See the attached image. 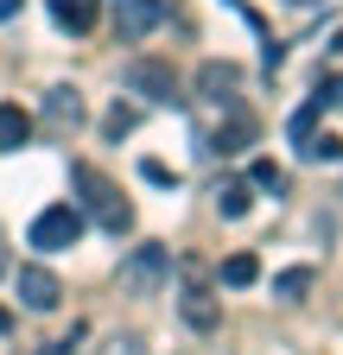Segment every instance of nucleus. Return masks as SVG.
I'll use <instances>...</instances> for the list:
<instances>
[{
	"label": "nucleus",
	"mask_w": 343,
	"mask_h": 355,
	"mask_svg": "<svg viewBox=\"0 0 343 355\" xmlns=\"http://www.w3.org/2000/svg\"><path fill=\"white\" fill-rule=\"evenodd\" d=\"M165 279H172V248L165 241H140V248H127L121 273H115V292L121 298H159Z\"/></svg>",
	"instance_id": "nucleus-2"
},
{
	"label": "nucleus",
	"mask_w": 343,
	"mask_h": 355,
	"mask_svg": "<svg viewBox=\"0 0 343 355\" xmlns=\"http://www.w3.org/2000/svg\"><path fill=\"white\" fill-rule=\"evenodd\" d=\"M318 89H324V102H331V108H343V70H337V76H324Z\"/></svg>",
	"instance_id": "nucleus-22"
},
{
	"label": "nucleus",
	"mask_w": 343,
	"mask_h": 355,
	"mask_svg": "<svg viewBox=\"0 0 343 355\" xmlns=\"http://www.w3.org/2000/svg\"><path fill=\"white\" fill-rule=\"evenodd\" d=\"M165 13H172V0H115V38L121 44H140Z\"/></svg>",
	"instance_id": "nucleus-6"
},
{
	"label": "nucleus",
	"mask_w": 343,
	"mask_h": 355,
	"mask_svg": "<svg viewBox=\"0 0 343 355\" xmlns=\"http://www.w3.org/2000/svg\"><path fill=\"white\" fill-rule=\"evenodd\" d=\"M134 127H140V108H134V102H115V108H108V121H102L108 140H127Z\"/></svg>",
	"instance_id": "nucleus-19"
},
{
	"label": "nucleus",
	"mask_w": 343,
	"mask_h": 355,
	"mask_svg": "<svg viewBox=\"0 0 343 355\" xmlns=\"http://www.w3.org/2000/svg\"><path fill=\"white\" fill-rule=\"evenodd\" d=\"M140 178H147V184H178V171L159 165V159H147V165H140Z\"/></svg>",
	"instance_id": "nucleus-21"
},
{
	"label": "nucleus",
	"mask_w": 343,
	"mask_h": 355,
	"mask_svg": "<svg viewBox=\"0 0 343 355\" xmlns=\"http://www.w3.org/2000/svg\"><path fill=\"white\" fill-rule=\"evenodd\" d=\"M13 273V260H7V235H0V279H7Z\"/></svg>",
	"instance_id": "nucleus-24"
},
{
	"label": "nucleus",
	"mask_w": 343,
	"mask_h": 355,
	"mask_svg": "<svg viewBox=\"0 0 343 355\" xmlns=\"http://www.w3.org/2000/svg\"><path fill=\"white\" fill-rule=\"evenodd\" d=\"M19 13V0H0V19H13Z\"/></svg>",
	"instance_id": "nucleus-26"
},
{
	"label": "nucleus",
	"mask_w": 343,
	"mask_h": 355,
	"mask_svg": "<svg viewBox=\"0 0 343 355\" xmlns=\"http://www.w3.org/2000/svg\"><path fill=\"white\" fill-rule=\"evenodd\" d=\"M178 318H185V324H191L197 336H210V330L223 324V304L210 298L203 286H185V292H178Z\"/></svg>",
	"instance_id": "nucleus-10"
},
{
	"label": "nucleus",
	"mask_w": 343,
	"mask_h": 355,
	"mask_svg": "<svg viewBox=\"0 0 343 355\" xmlns=\"http://www.w3.org/2000/svg\"><path fill=\"white\" fill-rule=\"evenodd\" d=\"M121 83H127V96H147V102H159V108H178L185 96H178V76H172V64L165 58H134L121 70Z\"/></svg>",
	"instance_id": "nucleus-3"
},
{
	"label": "nucleus",
	"mask_w": 343,
	"mask_h": 355,
	"mask_svg": "<svg viewBox=\"0 0 343 355\" xmlns=\"http://www.w3.org/2000/svg\"><path fill=\"white\" fill-rule=\"evenodd\" d=\"M286 7H318V0H286Z\"/></svg>",
	"instance_id": "nucleus-27"
},
{
	"label": "nucleus",
	"mask_w": 343,
	"mask_h": 355,
	"mask_svg": "<svg viewBox=\"0 0 343 355\" xmlns=\"http://www.w3.org/2000/svg\"><path fill=\"white\" fill-rule=\"evenodd\" d=\"M96 355H153V349H147V336H108Z\"/></svg>",
	"instance_id": "nucleus-20"
},
{
	"label": "nucleus",
	"mask_w": 343,
	"mask_h": 355,
	"mask_svg": "<svg viewBox=\"0 0 343 355\" xmlns=\"http://www.w3.org/2000/svg\"><path fill=\"white\" fill-rule=\"evenodd\" d=\"M19 298H26V311H58L64 286H58L51 266H19Z\"/></svg>",
	"instance_id": "nucleus-8"
},
{
	"label": "nucleus",
	"mask_w": 343,
	"mask_h": 355,
	"mask_svg": "<svg viewBox=\"0 0 343 355\" xmlns=\"http://www.w3.org/2000/svg\"><path fill=\"white\" fill-rule=\"evenodd\" d=\"M45 127L51 133H76L83 127V89H70V83L51 89V96H45Z\"/></svg>",
	"instance_id": "nucleus-9"
},
{
	"label": "nucleus",
	"mask_w": 343,
	"mask_h": 355,
	"mask_svg": "<svg viewBox=\"0 0 343 355\" xmlns=\"http://www.w3.org/2000/svg\"><path fill=\"white\" fill-rule=\"evenodd\" d=\"M32 140V114L19 102H0V153H19Z\"/></svg>",
	"instance_id": "nucleus-12"
},
{
	"label": "nucleus",
	"mask_w": 343,
	"mask_h": 355,
	"mask_svg": "<svg viewBox=\"0 0 343 355\" xmlns=\"http://www.w3.org/2000/svg\"><path fill=\"white\" fill-rule=\"evenodd\" d=\"M83 216L76 203H51V209H38L32 216V248H45V254H64V248H76L83 241Z\"/></svg>",
	"instance_id": "nucleus-5"
},
{
	"label": "nucleus",
	"mask_w": 343,
	"mask_h": 355,
	"mask_svg": "<svg viewBox=\"0 0 343 355\" xmlns=\"http://www.w3.org/2000/svg\"><path fill=\"white\" fill-rule=\"evenodd\" d=\"M248 184H254V191H274V197H286V165H274V159H254V165H248Z\"/></svg>",
	"instance_id": "nucleus-15"
},
{
	"label": "nucleus",
	"mask_w": 343,
	"mask_h": 355,
	"mask_svg": "<svg viewBox=\"0 0 343 355\" xmlns=\"http://www.w3.org/2000/svg\"><path fill=\"white\" fill-rule=\"evenodd\" d=\"M248 209H254V184H248V178H223V184H217V216L242 222Z\"/></svg>",
	"instance_id": "nucleus-13"
},
{
	"label": "nucleus",
	"mask_w": 343,
	"mask_h": 355,
	"mask_svg": "<svg viewBox=\"0 0 343 355\" xmlns=\"http://www.w3.org/2000/svg\"><path fill=\"white\" fill-rule=\"evenodd\" d=\"M70 184L83 191V203H76V209L90 216V222H96L102 235H115V241H121L127 229H134V203L121 197V184H115V178H108L102 165H90V159H76V165H70Z\"/></svg>",
	"instance_id": "nucleus-1"
},
{
	"label": "nucleus",
	"mask_w": 343,
	"mask_h": 355,
	"mask_svg": "<svg viewBox=\"0 0 343 355\" xmlns=\"http://www.w3.org/2000/svg\"><path fill=\"white\" fill-rule=\"evenodd\" d=\"M324 108H331V102H324V89H318V96H312L306 108H299V114H292V127H286V133H292V140H299V146H306V140H312V127H318V114H324Z\"/></svg>",
	"instance_id": "nucleus-17"
},
{
	"label": "nucleus",
	"mask_w": 343,
	"mask_h": 355,
	"mask_svg": "<svg viewBox=\"0 0 343 355\" xmlns=\"http://www.w3.org/2000/svg\"><path fill=\"white\" fill-rule=\"evenodd\" d=\"M254 279H261V260L254 254H229L223 260V286H254Z\"/></svg>",
	"instance_id": "nucleus-18"
},
{
	"label": "nucleus",
	"mask_w": 343,
	"mask_h": 355,
	"mask_svg": "<svg viewBox=\"0 0 343 355\" xmlns=\"http://www.w3.org/2000/svg\"><path fill=\"white\" fill-rule=\"evenodd\" d=\"M242 83H248L242 64H229V58H203V64H197V102L217 108V114H223V108H242Z\"/></svg>",
	"instance_id": "nucleus-4"
},
{
	"label": "nucleus",
	"mask_w": 343,
	"mask_h": 355,
	"mask_svg": "<svg viewBox=\"0 0 343 355\" xmlns=\"http://www.w3.org/2000/svg\"><path fill=\"white\" fill-rule=\"evenodd\" d=\"M248 140H254V114L248 108H223V121L203 133V153L210 159H229V153H248Z\"/></svg>",
	"instance_id": "nucleus-7"
},
{
	"label": "nucleus",
	"mask_w": 343,
	"mask_h": 355,
	"mask_svg": "<svg viewBox=\"0 0 343 355\" xmlns=\"http://www.w3.org/2000/svg\"><path fill=\"white\" fill-rule=\"evenodd\" d=\"M312 286H318V273H312V266H286V273L274 279V298H280V304H299Z\"/></svg>",
	"instance_id": "nucleus-14"
},
{
	"label": "nucleus",
	"mask_w": 343,
	"mask_h": 355,
	"mask_svg": "<svg viewBox=\"0 0 343 355\" xmlns=\"http://www.w3.org/2000/svg\"><path fill=\"white\" fill-rule=\"evenodd\" d=\"M299 159H312V165H337V159H343V140H337V133H312V140L299 146Z\"/></svg>",
	"instance_id": "nucleus-16"
},
{
	"label": "nucleus",
	"mask_w": 343,
	"mask_h": 355,
	"mask_svg": "<svg viewBox=\"0 0 343 355\" xmlns=\"http://www.w3.org/2000/svg\"><path fill=\"white\" fill-rule=\"evenodd\" d=\"M7 330H13V311H7V304H0V336H7Z\"/></svg>",
	"instance_id": "nucleus-25"
},
{
	"label": "nucleus",
	"mask_w": 343,
	"mask_h": 355,
	"mask_svg": "<svg viewBox=\"0 0 343 355\" xmlns=\"http://www.w3.org/2000/svg\"><path fill=\"white\" fill-rule=\"evenodd\" d=\"M76 336H83V330H70L64 343H45V349H38V355H70V343H76Z\"/></svg>",
	"instance_id": "nucleus-23"
},
{
	"label": "nucleus",
	"mask_w": 343,
	"mask_h": 355,
	"mask_svg": "<svg viewBox=\"0 0 343 355\" xmlns=\"http://www.w3.org/2000/svg\"><path fill=\"white\" fill-rule=\"evenodd\" d=\"M45 7H51V19H58L64 32H90V26L102 19L96 0H45Z\"/></svg>",
	"instance_id": "nucleus-11"
}]
</instances>
